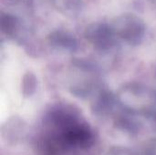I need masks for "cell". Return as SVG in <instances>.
<instances>
[{"mask_svg":"<svg viewBox=\"0 0 156 155\" xmlns=\"http://www.w3.org/2000/svg\"><path fill=\"white\" fill-rule=\"evenodd\" d=\"M106 155H133L131 153V152H129L128 150H125L123 148H114L111 151H109V153Z\"/></svg>","mask_w":156,"mask_h":155,"instance_id":"6da1fadb","label":"cell"}]
</instances>
